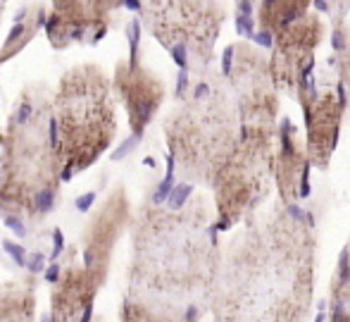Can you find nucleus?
I'll return each instance as SVG.
<instances>
[{"instance_id": "obj_3", "label": "nucleus", "mask_w": 350, "mask_h": 322, "mask_svg": "<svg viewBox=\"0 0 350 322\" xmlns=\"http://www.w3.org/2000/svg\"><path fill=\"white\" fill-rule=\"evenodd\" d=\"M51 101L31 88L17 103L0 158V210L8 217H43L55 203L62 162L51 138Z\"/></svg>"}, {"instance_id": "obj_8", "label": "nucleus", "mask_w": 350, "mask_h": 322, "mask_svg": "<svg viewBox=\"0 0 350 322\" xmlns=\"http://www.w3.org/2000/svg\"><path fill=\"white\" fill-rule=\"evenodd\" d=\"M224 67L243 127H274L279 115V91L269 72V55L248 41H236L226 48Z\"/></svg>"}, {"instance_id": "obj_23", "label": "nucleus", "mask_w": 350, "mask_h": 322, "mask_svg": "<svg viewBox=\"0 0 350 322\" xmlns=\"http://www.w3.org/2000/svg\"><path fill=\"white\" fill-rule=\"evenodd\" d=\"M5 249L10 251V256H12L14 260L19 262V265H24V253H22V249H19V246H12V244L8 241V244H5Z\"/></svg>"}, {"instance_id": "obj_24", "label": "nucleus", "mask_w": 350, "mask_h": 322, "mask_svg": "<svg viewBox=\"0 0 350 322\" xmlns=\"http://www.w3.org/2000/svg\"><path fill=\"white\" fill-rule=\"evenodd\" d=\"M41 267H43V256H41V253H36V256L31 258V267H29V270H31V272H38Z\"/></svg>"}, {"instance_id": "obj_29", "label": "nucleus", "mask_w": 350, "mask_h": 322, "mask_svg": "<svg viewBox=\"0 0 350 322\" xmlns=\"http://www.w3.org/2000/svg\"><path fill=\"white\" fill-rule=\"evenodd\" d=\"M115 3H117V5H122V0H115Z\"/></svg>"}, {"instance_id": "obj_13", "label": "nucleus", "mask_w": 350, "mask_h": 322, "mask_svg": "<svg viewBox=\"0 0 350 322\" xmlns=\"http://www.w3.org/2000/svg\"><path fill=\"white\" fill-rule=\"evenodd\" d=\"M310 167L312 162L298 127L284 120L277 129V146H274V186L284 206H295V201L308 193Z\"/></svg>"}, {"instance_id": "obj_9", "label": "nucleus", "mask_w": 350, "mask_h": 322, "mask_svg": "<svg viewBox=\"0 0 350 322\" xmlns=\"http://www.w3.org/2000/svg\"><path fill=\"white\" fill-rule=\"evenodd\" d=\"M327 24L319 14L308 12L279 29L269 51V72L279 93H298L312 72L314 53L324 41Z\"/></svg>"}, {"instance_id": "obj_7", "label": "nucleus", "mask_w": 350, "mask_h": 322, "mask_svg": "<svg viewBox=\"0 0 350 322\" xmlns=\"http://www.w3.org/2000/svg\"><path fill=\"white\" fill-rule=\"evenodd\" d=\"M143 24L181 67H208L226 22L224 0H141Z\"/></svg>"}, {"instance_id": "obj_1", "label": "nucleus", "mask_w": 350, "mask_h": 322, "mask_svg": "<svg viewBox=\"0 0 350 322\" xmlns=\"http://www.w3.org/2000/svg\"><path fill=\"white\" fill-rule=\"evenodd\" d=\"M293 206L248 225L215 280V322H305L314 289V232Z\"/></svg>"}, {"instance_id": "obj_4", "label": "nucleus", "mask_w": 350, "mask_h": 322, "mask_svg": "<svg viewBox=\"0 0 350 322\" xmlns=\"http://www.w3.org/2000/svg\"><path fill=\"white\" fill-rule=\"evenodd\" d=\"M241 112L229 82L219 74H205L165 122L172 160L186 177L212 184L221 162L241 138Z\"/></svg>"}, {"instance_id": "obj_12", "label": "nucleus", "mask_w": 350, "mask_h": 322, "mask_svg": "<svg viewBox=\"0 0 350 322\" xmlns=\"http://www.w3.org/2000/svg\"><path fill=\"white\" fill-rule=\"evenodd\" d=\"M115 91L122 98L129 115V127L134 136H141L146 127L157 115L162 101L167 96L165 82L141 62V58L131 55L117 62L115 69Z\"/></svg>"}, {"instance_id": "obj_17", "label": "nucleus", "mask_w": 350, "mask_h": 322, "mask_svg": "<svg viewBox=\"0 0 350 322\" xmlns=\"http://www.w3.org/2000/svg\"><path fill=\"white\" fill-rule=\"evenodd\" d=\"M312 0H260L258 27L265 34H277L286 24L295 22L310 12Z\"/></svg>"}, {"instance_id": "obj_6", "label": "nucleus", "mask_w": 350, "mask_h": 322, "mask_svg": "<svg viewBox=\"0 0 350 322\" xmlns=\"http://www.w3.org/2000/svg\"><path fill=\"white\" fill-rule=\"evenodd\" d=\"M277 127H243L231 156L212 177L217 225L234 227L258 210L274 179Z\"/></svg>"}, {"instance_id": "obj_10", "label": "nucleus", "mask_w": 350, "mask_h": 322, "mask_svg": "<svg viewBox=\"0 0 350 322\" xmlns=\"http://www.w3.org/2000/svg\"><path fill=\"white\" fill-rule=\"evenodd\" d=\"M298 98L305 112V132H308L305 146H308L310 162L317 170H324L336 151L343 110H346L348 101L341 88L338 91H334V88L312 91L308 82L298 88Z\"/></svg>"}, {"instance_id": "obj_25", "label": "nucleus", "mask_w": 350, "mask_h": 322, "mask_svg": "<svg viewBox=\"0 0 350 322\" xmlns=\"http://www.w3.org/2000/svg\"><path fill=\"white\" fill-rule=\"evenodd\" d=\"M57 275H60V272H57V265H53L51 270L46 272V280L48 282H57Z\"/></svg>"}, {"instance_id": "obj_21", "label": "nucleus", "mask_w": 350, "mask_h": 322, "mask_svg": "<svg viewBox=\"0 0 350 322\" xmlns=\"http://www.w3.org/2000/svg\"><path fill=\"white\" fill-rule=\"evenodd\" d=\"M336 64V74H338V86H341L343 96L350 103V34L343 43H338V53L334 58Z\"/></svg>"}, {"instance_id": "obj_28", "label": "nucleus", "mask_w": 350, "mask_h": 322, "mask_svg": "<svg viewBox=\"0 0 350 322\" xmlns=\"http://www.w3.org/2000/svg\"><path fill=\"white\" fill-rule=\"evenodd\" d=\"M5 3H8V0H0V5H5Z\"/></svg>"}, {"instance_id": "obj_22", "label": "nucleus", "mask_w": 350, "mask_h": 322, "mask_svg": "<svg viewBox=\"0 0 350 322\" xmlns=\"http://www.w3.org/2000/svg\"><path fill=\"white\" fill-rule=\"evenodd\" d=\"M319 8H322V12L329 17V22L332 24H343V19L348 17L350 12V0H317Z\"/></svg>"}, {"instance_id": "obj_30", "label": "nucleus", "mask_w": 350, "mask_h": 322, "mask_svg": "<svg viewBox=\"0 0 350 322\" xmlns=\"http://www.w3.org/2000/svg\"><path fill=\"white\" fill-rule=\"evenodd\" d=\"M241 3H248V0H241Z\"/></svg>"}, {"instance_id": "obj_14", "label": "nucleus", "mask_w": 350, "mask_h": 322, "mask_svg": "<svg viewBox=\"0 0 350 322\" xmlns=\"http://www.w3.org/2000/svg\"><path fill=\"white\" fill-rule=\"evenodd\" d=\"M126 222H129V201L126 193L117 189L103 203L98 215L88 225L86 232V267L93 272L98 282L103 284L107 272V262H110L112 249H115L117 239L124 232Z\"/></svg>"}, {"instance_id": "obj_19", "label": "nucleus", "mask_w": 350, "mask_h": 322, "mask_svg": "<svg viewBox=\"0 0 350 322\" xmlns=\"http://www.w3.org/2000/svg\"><path fill=\"white\" fill-rule=\"evenodd\" d=\"M33 294L27 286H8L0 291V322H31Z\"/></svg>"}, {"instance_id": "obj_16", "label": "nucleus", "mask_w": 350, "mask_h": 322, "mask_svg": "<svg viewBox=\"0 0 350 322\" xmlns=\"http://www.w3.org/2000/svg\"><path fill=\"white\" fill-rule=\"evenodd\" d=\"M329 322H350V239L338 256L329 284Z\"/></svg>"}, {"instance_id": "obj_27", "label": "nucleus", "mask_w": 350, "mask_h": 322, "mask_svg": "<svg viewBox=\"0 0 350 322\" xmlns=\"http://www.w3.org/2000/svg\"><path fill=\"white\" fill-rule=\"evenodd\" d=\"M62 251V236H60V232H55V253H60Z\"/></svg>"}, {"instance_id": "obj_18", "label": "nucleus", "mask_w": 350, "mask_h": 322, "mask_svg": "<svg viewBox=\"0 0 350 322\" xmlns=\"http://www.w3.org/2000/svg\"><path fill=\"white\" fill-rule=\"evenodd\" d=\"M43 14H46V10H43L41 3L27 5V8L19 12L17 22H14V27L10 29L8 38H5L3 48H0V62L14 58L33 36H36L38 27L43 24Z\"/></svg>"}, {"instance_id": "obj_11", "label": "nucleus", "mask_w": 350, "mask_h": 322, "mask_svg": "<svg viewBox=\"0 0 350 322\" xmlns=\"http://www.w3.org/2000/svg\"><path fill=\"white\" fill-rule=\"evenodd\" d=\"M120 5L115 0H57L48 17L51 46L67 48L72 43H93L110 27Z\"/></svg>"}, {"instance_id": "obj_2", "label": "nucleus", "mask_w": 350, "mask_h": 322, "mask_svg": "<svg viewBox=\"0 0 350 322\" xmlns=\"http://www.w3.org/2000/svg\"><path fill=\"white\" fill-rule=\"evenodd\" d=\"M134 275L148 289L196 294L215 289L219 256L208 234L203 206L157 208L146 215L136 236Z\"/></svg>"}, {"instance_id": "obj_15", "label": "nucleus", "mask_w": 350, "mask_h": 322, "mask_svg": "<svg viewBox=\"0 0 350 322\" xmlns=\"http://www.w3.org/2000/svg\"><path fill=\"white\" fill-rule=\"evenodd\" d=\"M100 282L88 267H70L53 291V322H81Z\"/></svg>"}, {"instance_id": "obj_5", "label": "nucleus", "mask_w": 350, "mask_h": 322, "mask_svg": "<svg viewBox=\"0 0 350 322\" xmlns=\"http://www.w3.org/2000/svg\"><path fill=\"white\" fill-rule=\"evenodd\" d=\"M117 132L112 84L96 64H79L62 74L53 96L51 138L62 162V179H72L110 148Z\"/></svg>"}, {"instance_id": "obj_26", "label": "nucleus", "mask_w": 350, "mask_h": 322, "mask_svg": "<svg viewBox=\"0 0 350 322\" xmlns=\"http://www.w3.org/2000/svg\"><path fill=\"white\" fill-rule=\"evenodd\" d=\"M91 201H93V193H88V196H83L81 201H79V208H88L91 206Z\"/></svg>"}, {"instance_id": "obj_31", "label": "nucleus", "mask_w": 350, "mask_h": 322, "mask_svg": "<svg viewBox=\"0 0 350 322\" xmlns=\"http://www.w3.org/2000/svg\"><path fill=\"white\" fill-rule=\"evenodd\" d=\"M53 3H57V0H53Z\"/></svg>"}, {"instance_id": "obj_20", "label": "nucleus", "mask_w": 350, "mask_h": 322, "mask_svg": "<svg viewBox=\"0 0 350 322\" xmlns=\"http://www.w3.org/2000/svg\"><path fill=\"white\" fill-rule=\"evenodd\" d=\"M122 322H198V308H191L186 313H167V310H155L146 304H134L126 301L122 308Z\"/></svg>"}]
</instances>
